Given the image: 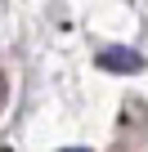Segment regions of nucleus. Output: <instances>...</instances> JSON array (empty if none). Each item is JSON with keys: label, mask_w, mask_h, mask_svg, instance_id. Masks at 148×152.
<instances>
[{"label": "nucleus", "mask_w": 148, "mask_h": 152, "mask_svg": "<svg viewBox=\"0 0 148 152\" xmlns=\"http://www.w3.org/2000/svg\"><path fill=\"white\" fill-rule=\"evenodd\" d=\"M94 63H99L103 72H117V76H135V72H144V54H139V49H126V45L103 49Z\"/></svg>", "instance_id": "obj_1"}, {"label": "nucleus", "mask_w": 148, "mask_h": 152, "mask_svg": "<svg viewBox=\"0 0 148 152\" xmlns=\"http://www.w3.org/2000/svg\"><path fill=\"white\" fill-rule=\"evenodd\" d=\"M5 94H9V81H5V72H0V107H5Z\"/></svg>", "instance_id": "obj_2"}, {"label": "nucleus", "mask_w": 148, "mask_h": 152, "mask_svg": "<svg viewBox=\"0 0 148 152\" xmlns=\"http://www.w3.org/2000/svg\"><path fill=\"white\" fill-rule=\"evenodd\" d=\"M67 152H81V148H67Z\"/></svg>", "instance_id": "obj_3"}]
</instances>
